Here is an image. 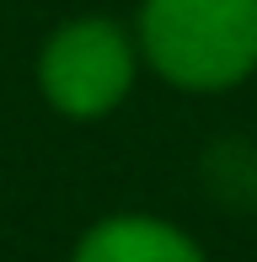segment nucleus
<instances>
[{"label":"nucleus","mask_w":257,"mask_h":262,"mask_svg":"<svg viewBox=\"0 0 257 262\" xmlns=\"http://www.w3.org/2000/svg\"><path fill=\"white\" fill-rule=\"evenodd\" d=\"M70 262H204L188 230L150 214H113L80 235Z\"/></svg>","instance_id":"nucleus-3"},{"label":"nucleus","mask_w":257,"mask_h":262,"mask_svg":"<svg viewBox=\"0 0 257 262\" xmlns=\"http://www.w3.org/2000/svg\"><path fill=\"white\" fill-rule=\"evenodd\" d=\"M139 38L108 16H75L49 32L38 54V91L59 118H108L134 91Z\"/></svg>","instance_id":"nucleus-2"},{"label":"nucleus","mask_w":257,"mask_h":262,"mask_svg":"<svg viewBox=\"0 0 257 262\" xmlns=\"http://www.w3.org/2000/svg\"><path fill=\"white\" fill-rule=\"evenodd\" d=\"M139 59L182 91H230L257 70V0H145Z\"/></svg>","instance_id":"nucleus-1"}]
</instances>
